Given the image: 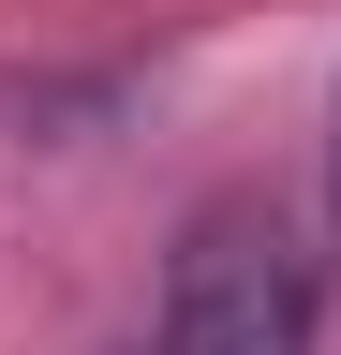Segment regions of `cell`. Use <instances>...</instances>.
<instances>
[{
	"instance_id": "obj_1",
	"label": "cell",
	"mask_w": 341,
	"mask_h": 355,
	"mask_svg": "<svg viewBox=\"0 0 341 355\" xmlns=\"http://www.w3.org/2000/svg\"><path fill=\"white\" fill-rule=\"evenodd\" d=\"M326 311V252L297 237L267 193H223L178 222V266H163V355H312Z\"/></svg>"
}]
</instances>
